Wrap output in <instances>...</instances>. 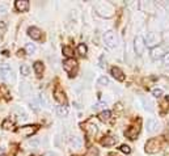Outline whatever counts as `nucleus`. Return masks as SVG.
I'll list each match as a JSON object with an SVG mask.
<instances>
[{"label":"nucleus","instance_id":"obj_1","mask_svg":"<svg viewBox=\"0 0 169 156\" xmlns=\"http://www.w3.org/2000/svg\"><path fill=\"white\" fill-rule=\"evenodd\" d=\"M63 68L68 74L70 77H74L76 75V72H78V62H76L74 58L66 59L63 62Z\"/></svg>","mask_w":169,"mask_h":156},{"label":"nucleus","instance_id":"obj_2","mask_svg":"<svg viewBox=\"0 0 169 156\" xmlns=\"http://www.w3.org/2000/svg\"><path fill=\"white\" fill-rule=\"evenodd\" d=\"M160 147H161L160 142L157 141V139L152 138L146 143V152L147 154H156V152H159Z\"/></svg>","mask_w":169,"mask_h":156},{"label":"nucleus","instance_id":"obj_3","mask_svg":"<svg viewBox=\"0 0 169 156\" xmlns=\"http://www.w3.org/2000/svg\"><path fill=\"white\" fill-rule=\"evenodd\" d=\"M104 41H105L106 46L110 49H114L117 46V37L114 34V32H112V30H109L104 34Z\"/></svg>","mask_w":169,"mask_h":156},{"label":"nucleus","instance_id":"obj_4","mask_svg":"<svg viewBox=\"0 0 169 156\" xmlns=\"http://www.w3.org/2000/svg\"><path fill=\"white\" fill-rule=\"evenodd\" d=\"M38 130V126L36 125H28V126H23V127H19L17 129V132L21 134L23 136L28 138V136H32L33 134Z\"/></svg>","mask_w":169,"mask_h":156},{"label":"nucleus","instance_id":"obj_5","mask_svg":"<svg viewBox=\"0 0 169 156\" xmlns=\"http://www.w3.org/2000/svg\"><path fill=\"white\" fill-rule=\"evenodd\" d=\"M134 49H135V53L138 55H143L144 50H146V42H144V38L142 36H138L135 38V42H134Z\"/></svg>","mask_w":169,"mask_h":156},{"label":"nucleus","instance_id":"obj_6","mask_svg":"<svg viewBox=\"0 0 169 156\" xmlns=\"http://www.w3.org/2000/svg\"><path fill=\"white\" fill-rule=\"evenodd\" d=\"M54 97H55L57 101L63 105V106H66V104H67V98H66V94H64V92L62 91L59 87L55 88V91H54Z\"/></svg>","mask_w":169,"mask_h":156},{"label":"nucleus","instance_id":"obj_7","mask_svg":"<svg viewBox=\"0 0 169 156\" xmlns=\"http://www.w3.org/2000/svg\"><path fill=\"white\" fill-rule=\"evenodd\" d=\"M165 55V50L163 46H155L154 49L151 50V58L152 59H160L161 57H164Z\"/></svg>","mask_w":169,"mask_h":156},{"label":"nucleus","instance_id":"obj_8","mask_svg":"<svg viewBox=\"0 0 169 156\" xmlns=\"http://www.w3.org/2000/svg\"><path fill=\"white\" fill-rule=\"evenodd\" d=\"M139 131H140V127H139V126H131L130 129L126 130V132H125V135H126L129 139H131V141H134V139H136V136H138Z\"/></svg>","mask_w":169,"mask_h":156},{"label":"nucleus","instance_id":"obj_9","mask_svg":"<svg viewBox=\"0 0 169 156\" xmlns=\"http://www.w3.org/2000/svg\"><path fill=\"white\" fill-rule=\"evenodd\" d=\"M159 41H160V37L157 36L156 33H148V34H147V38L144 40V42L148 45V46H154V45L159 43Z\"/></svg>","mask_w":169,"mask_h":156},{"label":"nucleus","instance_id":"obj_10","mask_svg":"<svg viewBox=\"0 0 169 156\" xmlns=\"http://www.w3.org/2000/svg\"><path fill=\"white\" fill-rule=\"evenodd\" d=\"M28 34H29V37H32V40L38 41V40H41V37H42V32L38 29V28L32 26L28 29Z\"/></svg>","mask_w":169,"mask_h":156},{"label":"nucleus","instance_id":"obj_11","mask_svg":"<svg viewBox=\"0 0 169 156\" xmlns=\"http://www.w3.org/2000/svg\"><path fill=\"white\" fill-rule=\"evenodd\" d=\"M15 7L19 12H26L29 9V2L28 0H17L15 3Z\"/></svg>","mask_w":169,"mask_h":156},{"label":"nucleus","instance_id":"obj_12","mask_svg":"<svg viewBox=\"0 0 169 156\" xmlns=\"http://www.w3.org/2000/svg\"><path fill=\"white\" fill-rule=\"evenodd\" d=\"M112 75L114 79H117L118 81H123L125 80V75L121 68H118V67H113L112 68Z\"/></svg>","mask_w":169,"mask_h":156},{"label":"nucleus","instance_id":"obj_13","mask_svg":"<svg viewBox=\"0 0 169 156\" xmlns=\"http://www.w3.org/2000/svg\"><path fill=\"white\" fill-rule=\"evenodd\" d=\"M157 129H159V122L156 119L152 118V119L147 121V130L150 132H155V131H157Z\"/></svg>","mask_w":169,"mask_h":156},{"label":"nucleus","instance_id":"obj_14","mask_svg":"<svg viewBox=\"0 0 169 156\" xmlns=\"http://www.w3.org/2000/svg\"><path fill=\"white\" fill-rule=\"evenodd\" d=\"M12 74V70L8 64H2L0 66V75H2L3 79H7V77Z\"/></svg>","mask_w":169,"mask_h":156},{"label":"nucleus","instance_id":"obj_15","mask_svg":"<svg viewBox=\"0 0 169 156\" xmlns=\"http://www.w3.org/2000/svg\"><path fill=\"white\" fill-rule=\"evenodd\" d=\"M118 142V139L116 138V136H106L105 139H102V144L104 146H106V147H109V146H114Z\"/></svg>","mask_w":169,"mask_h":156},{"label":"nucleus","instance_id":"obj_16","mask_svg":"<svg viewBox=\"0 0 169 156\" xmlns=\"http://www.w3.org/2000/svg\"><path fill=\"white\" fill-rule=\"evenodd\" d=\"M33 68H34V71H36L37 76H38V77H41V76H42L43 70H45V67H43V63H42V62H36L34 66H33Z\"/></svg>","mask_w":169,"mask_h":156},{"label":"nucleus","instance_id":"obj_17","mask_svg":"<svg viewBox=\"0 0 169 156\" xmlns=\"http://www.w3.org/2000/svg\"><path fill=\"white\" fill-rule=\"evenodd\" d=\"M110 117H112V111L110 110H104V111H101V113L99 114V118L101 121H104V122L109 121V119H110Z\"/></svg>","mask_w":169,"mask_h":156},{"label":"nucleus","instance_id":"obj_18","mask_svg":"<svg viewBox=\"0 0 169 156\" xmlns=\"http://www.w3.org/2000/svg\"><path fill=\"white\" fill-rule=\"evenodd\" d=\"M83 126L85 127V130L88 131V134H91V135H93V134L97 132V126H96V125H91L89 122H88V124H85V125H83Z\"/></svg>","mask_w":169,"mask_h":156},{"label":"nucleus","instance_id":"obj_19","mask_svg":"<svg viewBox=\"0 0 169 156\" xmlns=\"http://www.w3.org/2000/svg\"><path fill=\"white\" fill-rule=\"evenodd\" d=\"M71 144L74 146V148H80L81 147V139L78 136H72L71 139Z\"/></svg>","mask_w":169,"mask_h":156},{"label":"nucleus","instance_id":"obj_20","mask_svg":"<svg viewBox=\"0 0 169 156\" xmlns=\"http://www.w3.org/2000/svg\"><path fill=\"white\" fill-rule=\"evenodd\" d=\"M2 127H3V129H5V130H9V129H12V127H13V122L11 121L9 118L4 119V121H3V124H2Z\"/></svg>","mask_w":169,"mask_h":156},{"label":"nucleus","instance_id":"obj_21","mask_svg":"<svg viewBox=\"0 0 169 156\" xmlns=\"http://www.w3.org/2000/svg\"><path fill=\"white\" fill-rule=\"evenodd\" d=\"M57 113H58L59 117H66L68 114V110H67L66 106H58L57 108Z\"/></svg>","mask_w":169,"mask_h":156},{"label":"nucleus","instance_id":"obj_22","mask_svg":"<svg viewBox=\"0 0 169 156\" xmlns=\"http://www.w3.org/2000/svg\"><path fill=\"white\" fill-rule=\"evenodd\" d=\"M20 72H21V75L23 76H28L30 74V67L28 64H23L21 66V68H20Z\"/></svg>","mask_w":169,"mask_h":156},{"label":"nucleus","instance_id":"obj_23","mask_svg":"<svg viewBox=\"0 0 169 156\" xmlns=\"http://www.w3.org/2000/svg\"><path fill=\"white\" fill-rule=\"evenodd\" d=\"M78 51H79V54L81 55V57H85L87 51H88V49H87V46H85L84 43H80L79 46H78Z\"/></svg>","mask_w":169,"mask_h":156},{"label":"nucleus","instance_id":"obj_24","mask_svg":"<svg viewBox=\"0 0 169 156\" xmlns=\"http://www.w3.org/2000/svg\"><path fill=\"white\" fill-rule=\"evenodd\" d=\"M84 156H99V150H97L96 147H91L88 151L85 152Z\"/></svg>","mask_w":169,"mask_h":156},{"label":"nucleus","instance_id":"obj_25","mask_svg":"<svg viewBox=\"0 0 169 156\" xmlns=\"http://www.w3.org/2000/svg\"><path fill=\"white\" fill-rule=\"evenodd\" d=\"M63 54L66 55V57L70 59V58H71V57H72V55H74V50L71 49L70 46H64V47H63Z\"/></svg>","mask_w":169,"mask_h":156},{"label":"nucleus","instance_id":"obj_26","mask_svg":"<svg viewBox=\"0 0 169 156\" xmlns=\"http://www.w3.org/2000/svg\"><path fill=\"white\" fill-rule=\"evenodd\" d=\"M26 51H28L29 54H33V53H36V46H34V45L33 43H28V45H26Z\"/></svg>","mask_w":169,"mask_h":156},{"label":"nucleus","instance_id":"obj_27","mask_svg":"<svg viewBox=\"0 0 169 156\" xmlns=\"http://www.w3.org/2000/svg\"><path fill=\"white\" fill-rule=\"evenodd\" d=\"M99 84L100 85H108L109 84V79L106 76H101L100 79H99Z\"/></svg>","mask_w":169,"mask_h":156},{"label":"nucleus","instance_id":"obj_28","mask_svg":"<svg viewBox=\"0 0 169 156\" xmlns=\"http://www.w3.org/2000/svg\"><path fill=\"white\" fill-rule=\"evenodd\" d=\"M121 151L123 154H130V152H131V148H130L129 146H126V144H122V146H121Z\"/></svg>","mask_w":169,"mask_h":156},{"label":"nucleus","instance_id":"obj_29","mask_svg":"<svg viewBox=\"0 0 169 156\" xmlns=\"http://www.w3.org/2000/svg\"><path fill=\"white\" fill-rule=\"evenodd\" d=\"M152 94H154L155 97L159 98V97L163 96V91H161V89H154V91H152Z\"/></svg>","mask_w":169,"mask_h":156},{"label":"nucleus","instance_id":"obj_30","mask_svg":"<svg viewBox=\"0 0 169 156\" xmlns=\"http://www.w3.org/2000/svg\"><path fill=\"white\" fill-rule=\"evenodd\" d=\"M164 63L169 64V53H165V55H164Z\"/></svg>","mask_w":169,"mask_h":156},{"label":"nucleus","instance_id":"obj_31","mask_svg":"<svg viewBox=\"0 0 169 156\" xmlns=\"http://www.w3.org/2000/svg\"><path fill=\"white\" fill-rule=\"evenodd\" d=\"M0 29H2L3 32L5 30V24H4V22H0Z\"/></svg>","mask_w":169,"mask_h":156},{"label":"nucleus","instance_id":"obj_32","mask_svg":"<svg viewBox=\"0 0 169 156\" xmlns=\"http://www.w3.org/2000/svg\"><path fill=\"white\" fill-rule=\"evenodd\" d=\"M100 60H101V64H100V66L104 68V67H105V64H104V57H101V58H100Z\"/></svg>","mask_w":169,"mask_h":156},{"label":"nucleus","instance_id":"obj_33","mask_svg":"<svg viewBox=\"0 0 169 156\" xmlns=\"http://www.w3.org/2000/svg\"><path fill=\"white\" fill-rule=\"evenodd\" d=\"M47 156H57V155H54V154H49Z\"/></svg>","mask_w":169,"mask_h":156},{"label":"nucleus","instance_id":"obj_34","mask_svg":"<svg viewBox=\"0 0 169 156\" xmlns=\"http://www.w3.org/2000/svg\"><path fill=\"white\" fill-rule=\"evenodd\" d=\"M165 156H169V151H167V152H165Z\"/></svg>","mask_w":169,"mask_h":156},{"label":"nucleus","instance_id":"obj_35","mask_svg":"<svg viewBox=\"0 0 169 156\" xmlns=\"http://www.w3.org/2000/svg\"><path fill=\"white\" fill-rule=\"evenodd\" d=\"M0 156H7V155H0Z\"/></svg>","mask_w":169,"mask_h":156},{"label":"nucleus","instance_id":"obj_36","mask_svg":"<svg viewBox=\"0 0 169 156\" xmlns=\"http://www.w3.org/2000/svg\"><path fill=\"white\" fill-rule=\"evenodd\" d=\"M108 156H113V155H108Z\"/></svg>","mask_w":169,"mask_h":156}]
</instances>
